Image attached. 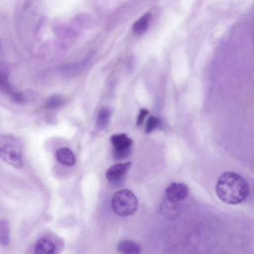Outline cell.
I'll return each mask as SVG.
<instances>
[{
	"label": "cell",
	"instance_id": "cell-1",
	"mask_svg": "<svg viewBox=\"0 0 254 254\" xmlns=\"http://www.w3.org/2000/svg\"><path fill=\"white\" fill-rule=\"evenodd\" d=\"M216 192L222 201L235 205L247 198L250 187L245 179L239 174L233 172H225L217 181Z\"/></svg>",
	"mask_w": 254,
	"mask_h": 254
},
{
	"label": "cell",
	"instance_id": "cell-2",
	"mask_svg": "<svg viewBox=\"0 0 254 254\" xmlns=\"http://www.w3.org/2000/svg\"><path fill=\"white\" fill-rule=\"evenodd\" d=\"M22 147L19 140L9 135H3L0 139V156L3 161L17 168L23 167Z\"/></svg>",
	"mask_w": 254,
	"mask_h": 254
},
{
	"label": "cell",
	"instance_id": "cell-3",
	"mask_svg": "<svg viewBox=\"0 0 254 254\" xmlns=\"http://www.w3.org/2000/svg\"><path fill=\"white\" fill-rule=\"evenodd\" d=\"M114 212L121 217H126L133 214L138 207V200L135 194L130 190L122 189L117 191L111 200Z\"/></svg>",
	"mask_w": 254,
	"mask_h": 254
},
{
	"label": "cell",
	"instance_id": "cell-4",
	"mask_svg": "<svg viewBox=\"0 0 254 254\" xmlns=\"http://www.w3.org/2000/svg\"><path fill=\"white\" fill-rule=\"evenodd\" d=\"M110 139L113 146V155L115 160H123L129 156L132 141L126 134H114Z\"/></svg>",
	"mask_w": 254,
	"mask_h": 254
},
{
	"label": "cell",
	"instance_id": "cell-5",
	"mask_svg": "<svg viewBox=\"0 0 254 254\" xmlns=\"http://www.w3.org/2000/svg\"><path fill=\"white\" fill-rule=\"evenodd\" d=\"M166 198L175 203L185 200L189 194L187 186L182 183H173L165 191Z\"/></svg>",
	"mask_w": 254,
	"mask_h": 254
},
{
	"label": "cell",
	"instance_id": "cell-6",
	"mask_svg": "<svg viewBox=\"0 0 254 254\" xmlns=\"http://www.w3.org/2000/svg\"><path fill=\"white\" fill-rule=\"evenodd\" d=\"M131 165V163L130 161L112 165L106 172V177L107 180L113 184L121 183L124 179Z\"/></svg>",
	"mask_w": 254,
	"mask_h": 254
},
{
	"label": "cell",
	"instance_id": "cell-7",
	"mask_svg": "<svg viewBox=\"0 0 254 254\" xmlns=\"http://www.w3.org/2000/svg\"><path fill=\"white\" fill-rule=\"evenodd\" d=\"M57 161L63 165L72 166L76 162L75 155L73 152L67 147H61L55 152Z\"/></svg>",
	"mask_w": 254,
	"mask_h": 254
},
{
	"label": "cell",
	"instance_id": "cell-8",
	"mask_svg": "<svg viewBox=\"0 0 254 254\" xmlns=\"http://www.w3.org/2000/svg\"><path fill=\"white\" fill-rule=\"evenodd\" d=\"M56 246L54 242L47 238L39 239L34 246V252L36 254H55Z\"/></svg>",
	"mask_w": 254,
	"mask_h": 254
},
{
	"label": "cell",
	"instance_id": "cell-9",
	"mask_svg": "<svg viewBox=\"0 0 254 254\" xmlns=\"http://www.w3.org/2000/svg\"><path fill=\"white\" fill-rule=\"evenodd\" d=\"M0 86L2 90L14 101L18 103L24 101V98L22 94L12 88L8 82L7 76L2 73L0 74Z\"/></svg>",
	"mask_w": 254,
	"mask_h": 254
},
{
	"label": "cell",
	"instance_id": "cell-10",
	"mask_svg": "<svg viewBox=\"0 0 254 254\" xmlns=\"http://www.w3.org/2000/svg\"><path fill=\"white\" fill-rule=\"evenodd\" d=\"M152 14L146 12L132 25V30L136 35H141L146 31L152 20Z\"/></svg>",
	"mask_w": 254,
	"mask_h": 254
},
{
	"label": "cell",
	"instance_id": "cell-11",
	"mask_svg": "<svg viewBox=\"0 0 254 254\" xmlns=\"http://www.w3.org/2000/svg\"><path fill=\"white\" fill-rule=\"evenodd\" d=\"M118 251L123 254H137L140 252V247L136 243L131 240H122L118 244Z\"/></svg>",
	"mask_w": 254,
	"mask_h": 254
},
{
	"label": "cell",
	"instance_id": "cell-12",
	"mask_svg": "<svg viewBox=\"0 0 254 254\" xmlns=\"http://www.w3.org/2000/svg\"><path fill=\"white\" fill-rule=\"evenodd\" d=\"M111 113L109 109L103 108L99 111L96 125L99 129H104L108 125L110 118Z\"/></svg>",
	"mask_w": 254,
	"mask_h": 254
},
{
	"label": "cell",
	"instance_id": "cell-13",
	"mask_svg": "<svg viewBox=\"0 0 254 254\" xmlns=\"http://www.w3.org/2000/svg\"><path fill=\"white\" fill-rule=\"evenodd\" d=\"M177 210V203L173 202L166 198L160 206L162 214L169 218H172L176 214Z\"/></svg>",
	"mask_w": 254,
	"mask_h": 254
},
{
	"label": "cell",
	"instance_id": "cell-14",
	"mask_svg": "<svg viewBox=\"0 0 254 254\" xmlns=\"http://www.w3.org/2000/svg\"><path fill=\"white\" fill-rule=\"evenodd\" d=\"M9 223L6 220H2L0 222V245L6 247L9 243Z\"/></svg>",
	"mask_w": 254,
	"mask_h": 254
},
{
	"label": "cell",
	"instance_id": "cell-15",
	"mask_svg": "<svg viewBox=\"0 0 254 254\" xmlns=\"http://www.w3.org/2000/svg\"><path fill=\"white\" fill-rule=\"evenodd\" d=\"M65 102L64 99L59 95H53L48 98L45 106L49 109H56L63 106Z\"/></svg>",
	"mask_w": 254,
	"mask_h": 254
},
{
	"label": "cell",
	"instance_id": "cell-16",
	"mask_svg": "<svg viewBox=\"0 0 254 254\" xmlns=\"http://www.w3.org/2000/svg\"><path fill=\"white\" fill-rule=\"evenodd\" d=\"M159 124V120L157 117L150 116L147 120L145 132L146 133L151 132L158 127Z\"/></svg>",
	"mask_w": 254,
	"mask_h": 254
},
{
	"label": "cell",
	"instance_id": "cell-17",
	"mask_svg": "<svg viewBox=\"0 0 254 254\" xmlns=\"http://www.w3.org/2000/svg\"><path fill=\"white\" fill-rule=\"evenodd\" d=\"M148 113V111L145 109H142L140 110L137 120L136 123L137 125H140L142 123L145 117Z\"/></svg>",
	"mask_w": 254,
	"mask_h": 254
}]
</instances>
